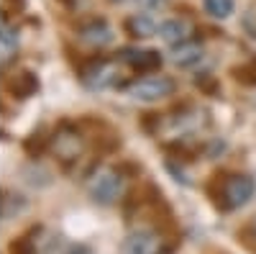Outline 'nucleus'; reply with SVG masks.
Returning <instances> with one entry per match:
<instances>
[{
  "mask_svg": "<svg viewBox=\"0 0 256 254\" xmlns=\"http://www.w3.org/2000/svg\"><path fill=\"white\" fill-rule=\"evenodd\" d=\"M88 193L100 205H113L123 195V177L113 167H98L88 177Z\"/></svg>",
  "mask_w": 256,
  "mask_h": 254,
  "instance_id": "f257e3e1",
  "label": "nucleus"
},
{
  "mask_svg": "<svg viewBox=\"0 0 256 254\" xmlns=\"http://www.w3.org/2000/svg\"><path fill=\"white\" fill-rule=\"evenodd\" d=\"M174 80L166 77V75H154L148 72L144 77H136L134 82L126 85V93L131 95L134 100L138 103H156V100H164L174 93Z\"/></svg>",
  "mask_w": 256,
  "mask_h": 254,
  "instance_id": "f03ea898",
  "label": "nucleus"
},
{
  "mask_svg": "<svg viewBox=\"0 0 256 254\" xmlns=\"http://www.w3.org/2000/svg\"><path fill=\"white\" fill-rule=\"evenodd\" d=\"M256 193V182L254 177L248 175H228L223 177L220 182V193H218V200L226 210H236L241 205H246Z\"/></svg>",
  "mask_w": 256,
  "mask_h": 254,
  "instance_id": "7ed1b4c3",
  "label": "nucleus"
},
{
  "mask_svg": "<svg viewBox=\"0 0 256 254\" xmlns=\"http://www.w3.org/2000/svg\"><path fill=\"white\" fill-rule=\"evenodd\" d=\"M118 75H120V67L116 59H108V57H98L92 59L90 65H84L80 77L84 82V88L90 90H108L118 82Z\"/></svg>",
  "mask_w": 256,
  "mask_h": 254,
  "instance_id": "20e7f679",
  "label": "nucleus"
},
{
  "mask_svg": "<svg viewBox=\"0 0 256 254\" xmlns=\"http://www.w3.org/2000/svg\"><path fill=\"white\" fill-rule=\"evenodd\" d=\"M126 251L128 254H169L172 246L166 244V239L156 231H134L131 236L126 239Z\"/></svg>",
  "mask_w": 256,
  "mask_h": 254,
  "instance_id": "39448f33",
  "label": "nucleus"
},
{
  "mask_svg": "<svg viewBox=\"0 0 256 254\" xmlns=\"http://www.w3.org/2000/svg\"><path fill=\"white\" fill-rule=\"evenodd\" d=\"M52 244H54V239L44 228H31L26 234H20L18 239H13L8 251L10 254H46Z\"/></svg>",
  "mask_w": 256,
  "mask_h": 254,
  "instance_id": "423d86ee",
  "label": "nucleus"
},
{
  "mask_svg": "<svg viewBox=\"0 0 256 254\" xmlns=\"http://www.w3.org/2000/svg\"><path fill=\"white\" fill-rule=\"evenodd\" d=\"M52 146H54V152L62 162H74L82 154V136L77 131H72L70 126H64V129H59L54 134Z\"/></svg>",
  "mask_w": 256,
  "mask_h": 254,
  "instance_id": "0eeeda50",
  "label": "nucleus"
},
{
  "mask_svg": "<svg viewBox=\"0 0 256 254\" xmlns=\"http://www.w3.org/2000/svg\"><path fill=\"white\" fill-rule=\"evenodd\" d=\"M120 62H126L134 72L148 75V72H156L162 67V54L154 49H123Z\"/></svg>",
  "mask_w": 256,
  "mask_h": 254,
  "instance_id": "6e6552de",
  "label": "nucleus"
},
{
  "mask_svg": "<svg viewBox=\"0 0 256 254\" xmlns=\"http://www.w3.org/2000/svg\"><path fill=\"white\" fill-rule=\"evenodd\" d=\"M159 36L169 47H177V44H182V41L192 39V24L187 18H169L159 26Z\"/></svg>",
  "mask_w": 256,
  "mask_h": 254,
  "instance_id": "1a4fd4ad",
  "label": "nucleus"
},
{
  "mask_svg": "<svg viewBox=\"0 0 256 254\" xmlns=\"http://www.w3.org/2000/svg\"><path fill=\"white\" fill-rule=\"evenodd\" d=\"M80 39L84 44L100 49V47H108L113 41V29L105 24V21H90V24L80 26Z\"/></svg>",
  "mask_w": 256,
  "mask_h": 254,
  "instance_id": "9d476101",
  "label": "nucleus"
},
{
  "mask_svg": "<svg viewBox=\"0 0 256 254\" xmlns=\"http://www.w3.org/2000/svg\"><path fill=\"white\" fill-rule=\"evenodd\" d=\"M202 57H205V49H202V44H198L195 39L172 47V62L177 67H195V65H200Z\"/></svg>",
  "mask_w": 256,
  "mask_h": 254,
  "instance_id": "9b49d317",
  "label": "nucleus"
},
{
  "mask_svg": "<svg viewBox=\"0 0 256 254\" xmlns=\"http://www.w3.org/2000/svg\"><path fill=\"white\" fill-rule=\"evenodd\" d=\"M123 29H126L128 36H134V39H148V36H154V34L159 31V26H156L146 13L128 16V18L123 21Z\"/></svg>",
  "mask_w": 256,
  "mask_h": 254,
  "instance_id": "f8f14e48",
  "label": "nucleus"
},
{
  "mask_svg": "<svg viewBox=\"0 0 256 254\" xmlns=\"http://www.w3.org/2000/svg\"><path fill=\"white\" fill-rule=\"evenodd\" d=\"M8 90L13 93V98L26 100V98H31V95L38 93V77H36L34 72H18V75L10 77Z\"/></svg>",
  "mask_w": 256,
  "mask_h": 254,
  "instance_id": "ddd939ff",
  "label": "nucleus"
},
{
  "mask_svg": "<svg viewBox=\"0 0 256 254\" xmlns=\"http://www.w3.org/2000/svg\"><path fill=\"white\" fill-rule=\"evenodd\" d=\"M26 198L20 193H13V190H3L0 193V218L3 221H10L16 216H20L26 210Z\"/></svg>",
  "mask_w": 256,
  "mask_h": 254,
  "instance_id": "4468645a",
  "label": "nucleus"
},
{
  "mask_svg": "<svg viewBox=\"0 0 256 254\" xmlns=\"http://www.w3.org/2000/svg\"><path fill=\"white\" fill-rule=\"evenodd\" d=\"M202 6L212 18H218V21H226L233 13V0H202Z\"/></svg>",
  "mask_w": 256,
  "mask_h": 254,
  "instance_id": "2eb2a0df",
  "label": "nucleus"
},
{
  "mask_svg": "<svg viewBox=\"0 0 256 254\" xmlns=\"http://www.w3.org/2000/svg\"><path fill=\"white\" fill-rule=\"evenodd\" d=\"M0 47H3V52H10L18 47V34L8 24H0Z\"/></svg>",
  "mask_w": 256,
  "mask_h": 254,
  "instance_id": "dca6fc26",
  "label": "nucleus"
},
{
  "mask_svg": "<svg viewBox=\"0 0 256 254\" xmlns=\"http://www.w3.org/2000/svg\"><path fill=\"white\" fill-rule=\"evenodd\" d=\"M246 236L256 241V216H254V218L248 221V226H246Z\"/></svg>",
  "mask_w": 256,
  "mask_h": 254,
  "instance_id": "f3484780",
  "label": "nucleus"
},
{
  "mask_svg": "<svg viewBox=\"0 0 256 254\" xmlns=\"http://www.w3.org/2000/svg\"><path fill=\"white\" fill-rule=\"evenodd\" d=\"M64 254H90V251L84 249V246H70V249L64 251Z\"/></svg>",
  "mask_w": 256,
  "mask_h": 254,
  "instance_id": "a211bd4d",
  "label": "nucleus"
}]
</instances>
